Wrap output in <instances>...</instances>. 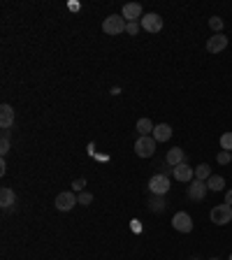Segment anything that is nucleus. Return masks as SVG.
Wrapping results in <instances>:
<instances>
[{
    "label": "nucleus",
    "instance_id": "nucleus-1",
    "mask_svg": "<svg viewBox=\"0 0 232 260\" xmlns=\"http://www.w3.org/2000/svg\"><path fill=\"white\" fill-rule=\"evenodd\" d=\"M125 26H128V21H125L123 16L112 14L102 21V31L107 33V35H121V33H125Z\"/></svg>",
    "mask_w": 232,
    "mask_h": 260
},
{
    "label": "nucleus",
    "instance_id": "nucleus-2",
    "mask_svg": "<svg viewBox=\"0 0 232 260\" xmlns=\"http://www.w3.org/2000/svg\"><path fill=\"white\" fill-rule=\"evenodd\" d=\"M155 142L151 135H144V137H139L137 142H135V153H137L139 158H151L155 153Z\"/></svg>",
    "mask_w": 232,
    "mask_h": 260
},
{
    "label": "nucleus",
    "instance_id": "nucleus-3",
    "mask_svg": "<svg viewBox=\"0 0 232 260\" xmlns=\"http://www.w3.org/2000/svg\"><path fill=\"white\" fill-rule=\"evenodd\" d=\"M167 191H170V176L154 174L149 179V193L151 195H167Z\"/></svg>",
    "mask_w": 232,
    "mask_h": 260
},
{
    "label": "nucleus",
    "instance_id": "nucleus-4",
    "mask_svg": "<svg viewBox=\"0 0 232 260\" xmlns=\"http://www.w3.org/2000/svg\"><path fill=\"white\" fill-rule=\"evenodd\" d=\"M211 223H216V225H228L232 221V207L230 205H216L211 209Z\"/></svg>",
    "mask_w": 232,
    "mask_h": 260
},
{
    "label": "nucleus",
    "instance_id": "nucleus-5",
    "mask_svg": "<svg viewBox=\"0 0 232 260\" xmlns=\"http://www.w3.org/2000/svg\"><path fill=\"white\" fill-rule=\"evenodd\" d=\"M172 228L177 230V232L188 235V232L193 230V218H191V214H186V212H177V214L172 216Z\"/></svg>",
    "mask_w": 232,
    "mask_h": 260
},
{
    "label": "nucleus",
    "instance_id": "nucleus-6",
    "mask_svg": "<svg viewBox=\"0 0 232 260\" xmlns=\"http://www.w3.org/2000/svg\"><path fill=\"white\" fill-rule=\"evenodd\" d=\"M79 200H77V195L72 191H63V193H58L56 195V209L58 212H70V209H75V205H77Z\"/></svg>",
    "mask_w": 232,
    "mask_h": 260
},
{
    "label": "nucleus",
    "instance_id": "nucleus-7",
    "mask_svg": "<svg viewBox=\"0 0 232 260\" xmlns=\"http://www.w3.org/2000/svg\"><path fill=\"white\" fill-rule=\"evenodd\" d=\"M139 26H142L147 33H160L162 31V16L155 14V12H149V14L142 16Z\"/></svg>",
    "mask_w": 232,
    "mask_h": 260
},
{
    "label": "nucleus",
    "instance_id": "nucleus-8",
    "mask_svg": "<svg viewBox=\"0 0 232 260\" xmlns=\"http://www.w3.org/2000/svg\"><path fill=\"white\" fill-rule=\"evenodd\" d=\"M209 193V186L207 181H200V179H193L191 184H188V198L191 200H204Z\"/></svg>",
    "mask_w": 232,
    "mask_h": 260
},
{
    "label": "nucleus",
    "instance_id": "nucleus-9",
    "mask_svg": "<svg viewBox=\"0 0 232 260\" xmlns=\"http://www.w3.org/2000/svg\"><path fill=\"white\" fill-rule=\"evenodd\" d=\"M172 176L177 179V181H184V184H191L195 179V170L191 168V165H186V163H181V165H177V168H172Z\"/></svg>",
    "mask_w": 232,
    "mask_h": 260
},
{
    "label": "nucleus",
    "instance_id": "nucleus-10",
    "mask_svg": "<svg viewBox=\"0 0 232 260\" xmlns=\"http://www.w3.org/2000/svg\"><path fill=\"white\" fill-rule=\"evenodd\" d=\"M121 16H123L128 23L142 21V5H139V2H128L123 7V12H121Z\"/></svg>",
    "mask_w": 232,
    "mask_h": 260
},
{
    "label": "nucleus",
    "instance_id": "nucleus-11",
    "mask_svg": "<svg viewBox=\"0 0 232 260\" xmlns=\"http://www.w3.org/2000/svg\"><path fill=\"white\" fill-rule=\"evenodd\" d=\"M225 46H228V38H225L223 33H216L214 38H209L207 42V51L209 54H221Z\"/></svg>",
    "mask_w": 232,
    "mask_h": 260
},
{
    "label": "nucleus",
    "instance_id": "nucleus-12",
    "mask_svg": "<svg viewBox=\"0 0 232 260\" xmlns=\"http://www.w3.org/2000/svg\"><path fill=\"white\" fill-rule=\"evenodd\" d=\"M12 126H14V109H12V105L5 102V105L0 107V128L9 130Z\"/></svg>",
    "mask_w": 232,
    "mask_h": 260
},
{
    "label": "nucleus",
    "instance_id": "nucleus-13",
    "mask_svg": "<svg viewBox=\"0 0 232 260\" xmlns=\"http://www.w3.org/2000/svg\"><path fill=\"white\" fill-rule=\"evenodd\" d=\"M165 163H167L170 168H177V165L186 163L184 149H181V146H177V149H170V151H167V156H165Z\"/></svg>",
    "mask_w": 232,
    "mask_h": 260
},
{
    "label": "nucleus",
    "instance_id": "nucleus-14",
    "mask_svg": "<svg viewBox=\"0 0 232 260\" xmlns=\"http://www.w3.org/2000/svg\"><path fill=\"white\" fill-rule=\"evenodd\" d=\"M151 137H154L155 142H167V139L172 137V126L170 123H158L154 128V132H151Z\"/></svg>",
    "mask_w": 232,
    "mask_h": 260
},
{
    "label": "nucleus",
    "instance_id": "nucleus-15",
    "mask_svg": "<svg viewBox=\"0 0 232 260\" xmlns=\"http://www.w3.org/2000/svg\"><path fill=\"white\" fill-rule=\"evenodd\" d=\"M16 202V193L9 188V186H2L0 188V205H2V209H9V207H14Z\"/></svg>",
    "mask_w": 232,
    "mask_h": 260
},
{
    "label": "nucleus",
    "instance_id": "nucleus-16",
    "mask_svg": "<svg viewBox=\"0 0 232 260\" xmlns=\"http://www.w3.org/2000/svg\"><path fill=\"white\" fill-rule=\"evenodd\" d=\"M165 195H151V200H149V209L154 212V214H160V212H165Z\"/></svg>",
    "mask_w": 232,
    "mask_h": 260
},
{
    "label": "nucleus",
    "instance_id": "nucleus-17",
    "mask_svg": "<svg viewBox=\"0 0 232 260\" xmlns=\"http://www.w3.org/2000/svg\"><path fill=\"white\" fill-rule=\"evenodd\" d=\"M154 123H151V119H139L137 121V132H139V137H144V135H151L154 132Z\"/></svg>",
    "mask_w": 232,
    "mask_h": 260
},
{
    "label": "nucleus",
    "instance_id": "nucleus-18",
    "mask_svg": "<svg viewBox=\"0 0 232 260\" xmlns=\"http://www.w3.org/2000/svg\"><path fill=\"white\" fill-rule=\"evenodd\" d=\"M207 186H209V191H223V188H225V179H223V176H218V174H211L207 179Z\"/></svg>",
    "mask_w": 232,
    "mask_h": 260
},
{
    "label": "nucleus",
    "instance_id": "nucleus-19",
    "mask_svg": "<svg viewBox=\"0 0 232 260\" xmlns=\"http://www.w3.org/2000/svg\"><path fill=\"white\" fill-rule=\"evenodd\" d=\"M209 176H211V168H209L207 163H202L200 168H195V179H200V181H207Z\"/></svg>",
    "mask_w": 232,
    "mask_h": 260
},
{
    "label": "nucleus",
    "instance_id": "nucleus-20",
    "mask_svg": "<svg viewBox=\"0 0 232 260\" xmlns=\"http://www.w3.org/2000/svg\"><path fill=\"white\" fill-rule=\"evenodd\" d=\"M0 153L7 156L9 153V130H2V139H0Z\"/></svg>",
    "mask_w": 232,
    "mask_h": 260
},
{
    "label": "nucleus",
    "instance_id": "nucleus-21",
    "mask_svg": "<svg viewBox=\"0 0 232 260\" xmlns=\"http://www.w3.org/2000/svg\"><path fill=\"white\" fill-rule=\"evenodd\" d=\"M209 26H211L214 35H216V33H223V19H221V16H211V19H209Z\"/></svg>",
    "mask_w": 232,
    "mask_h": 260
},
{
    "label": "nucleus",
    "instance_id": "nucleus-22",
    "mask_svg": "<svg viewBox=\"0 0 232 260\" xmlns=\"http://www.w3.org/2000/svg\"><path fill=\"white\" fill-rule=\"evenodd\" d=\"M221 149L232 153V132H223L221 135Z\"/></svg>",
    "mask_w": 232,
    "mask_h": 260
},
{
    "label": "nucleus",
    "instance_id": "nucleus-23",
    "mask_svg": "<svg viewBox=\"0 0 232 260\" xmlns=\"http://www.w3.org/2000/svg\"><path fill=\"white\" fill-rule=\"evenodd\" d=\"M216 161L221 163V165H228V163L232 161V153L230 151H218L216 153Z\"/></svg>",
    "mask_w": 232,
    "mask_h": 260
},
{
    "label": "nucleus",
    "instance_id": "nucleus-24",
    "mask_svg": "<svg viewBox=\"0 0 232 260\" xmlns=\"http://www.w3.org/2000/svg\"><path fill=\"white\" fill-rule=\"evenodd\" d=\"M77 200H79V205H86V207H88V205L93 202V195H91V193H86V191H81V193L77 195Z\"/></svg>",
    "mask_w": 232,
    "mask_h": 260
},
{
    "label": "nucleus",
    "instance_id": "nucleus-25",
    "mask_svg": "<svg viewBox=\"0 0 232 260\" xmlns=\"http://www.w3.org/2000/svg\"><path fill=\"white\" fill-rule=\"evenodd\" d=\"M139 28H142V26H139V21L137 23H128V26H125V33H128V35H137Z\"/></svg>",
    "mask_w": 232,
    "mask_h": 260
},
{
    "label": "nucleus",
    "instance_id": "nucleus-26",
    "mask_svg": "<svg viewBox=\"0 0 232 260\" xmlns=\"http://www.w3.org/2000/svg\"><path fill=\"white\" fill-rule=\"evenodd\" d=\"M84 186H86V181H84V179H75V181H72V191L81 193V191H84Z\"/></svg>",
    "mask_w": 232,
    "mask_h": 260
},
{
    "label": "nucleus",
    "instance_id": "nucleus-27",
    "mask_svg": "<svg viewBox=\"0 0 232 260\" xmlns=\"http://www.w3.org/2000/svg\"><path fill=\"white\" fill-rule=\"evenodd\" d=\"M5 172H7V161L2 158V161H0V174H5Z\"/></svg>",
    "mask_w": 232,
    "mask_h": 260
},
{
    "label": "nucleus",
    "instance_id": "nucleus-28",
    "mask_svg": "<svg viewBox=\"0 0 232 260\" xmlns=\"http://www.w3.org/2000/svg\"><path fill=\"white\" fill-rule=\"evenodd\" d=\"M225 205H230V207H232V191L225 193Z\"/></svg>",
    "mask_w": 232,
    "mask_h": 260
},
{
    "label": "nucleus",
    "instance_id": "nucleus-29",
    "mask_svg": "<svg viewBox=\"0 0 232 260\" xmlns=\"http://www.w3.org/2000/svg\"><path fill=\"white\" fill-rule=\"evenodd\" d=\"M209 260H218V258H209Z\"/></svg>",
    "mask_w": 232,
    "mask_h": 260
},
{
    "label": "nucleus",
    "instance_id": "nucleus-30",
    "mask_svg": "<svg viewBox=\"0 0 232 260\" xmlns=\"http://www.w3.org/2000/svg\"><path fill=\"white\" fill-rule=\"evenodd\" d=\"M230 260H232V253H230Z\"/></svg>",
    "mask_w": 232,
    "mask_h": 260
}]
</instances>
